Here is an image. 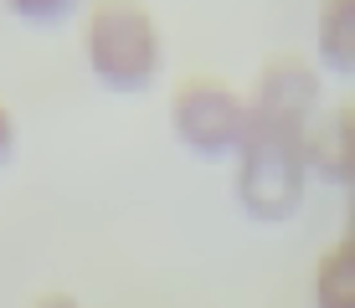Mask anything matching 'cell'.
Wrapping results in <instances>:
<instances>
[{
    "instance_id": "1",
    "label": "cell",
    "mask_w": 355,
    "mask_h": 308,
    "mask_svg": "<svg viewBox=\"0 0 355 308\" xmlns=\"http://www.w3.org/2000/svg\"><path fill=\"white\" fill-rule=\"evenodd\" d=\"M83 57L108 93H144L160 78L165 42L155 10L134 0H98L83 10Z\"/></svg>"
},
{
    "instance_id": "2",
    "label": "cell",
    "mask_w": 355,
    "mask_h": 308,
    "mask_svg": "<svg viewBox=\"0 0 355 308\" xmlns=\"http://www.w3.org/2000/svg\"><path fill=\"white\" fill-rule=\"evenodd\" d=\"M304 185H309V165H304V139H278V134H248L237 150V206L263 226H278L304 206Z\"/></svg>"
},
{
    "instance_id": "3",
    "label": "cell",
    "mask_w": 355,
    "mask_h": 308,
    "mask_svg": "<svg viewBox=\"0 0 355 308\" xmlns=\"http://www.w3.org/2000/svg\"><path fill=\"white\" fill-rule=\"evenodd\" d=\"M170 129L201 159H237L248 139V93L211 72H191L170 88Z\"/></svg>"
},
{
    "instance_id": "4",
    "label": "cell",
    "mask_w": 355,
    "mask_h": 308,
    "mask_svg": "<svg viewBox=\"0 0 355 308\" xmlns=\"http://www.w3.org/2000/svg\"><path fill=\"white\" fill-rule=\"evenodd\" d=\"M324 78L314 62L299 52L268 57L248 82V134H278V139H304L320 118Z\"/></svg>"
},
{
    "instance_id": "5",
    "label": "cell",
    "mask_w": 355,
    "mask_h": 308,
    "mask_svg": "<svg viewBox=\"0 0 355 308\" xmlns=\"http://www.w3.org/2000/svg\"><path fill=\"white\" fill-rule=\"evenodd\" d=\"M304 165L324 185H345L355 190V103L320 108V118L304 134Z\"/></svg>"
},
{
    "instance_id": "6",
    "label": "cell",
    "mask_w": 355,
    "mask_h": 308,
    "mask_svg": "<svg viewBox=\"0 0 355 308\" xmlns=\"http://www.w3.org/2000/svg\"><path fill=\"white\" fill-rule=\"evenodd\" d=\"M314 52L324 72L355 78V0H329L314 16Z\"/></svg>"
},
{
    "instance_id": "7",
    "label": "cell",
    "mask_w": 355,
    "mask_h": 308,
    "mask_svg": "<svg viewBox=\"0 0 355 308\" xmlns=\"http://www.w3.org/2000/svg\"><path fill=\"white\" fill-rule=\"evenodd\" d=\"M314 308H355V242H329L314 262Z\"/></svg>"
},
{
    "instance_id": "8",
    "label": "cell",
    "mask_w": 355,
    "mask_h": 308,
    "mask_svg": "<svg viewBox=\"0 0 355 308\" xmlns=\"http://www.w3.org/2000/svg\"><path fill=\"white\" fill-rule=\"evenodd\" d=\"M16 16H26V21H62V16H72V6H62V0H57V6H36V0H16Z\"/></svg>"
},
{
    "instance_id": "9",
    "label": "cell",
    "mask_w": 355,
    "mask_h": 308,
    "mask_svg": "<svg viewBox=\"0 0 355 308\" xmlns=\"http://www.w3.org/2000/svg\"><path fill=\"white\" fill-rule=\"evenodd\" d=\"M16 159V118H10V108H6V98H0V170Z\"/></svg>"
},
{
    "instance_id": "10",
    "label": "cell",
    "mask_w": 355,
    "mask_h": 308,
    "mask_svg": "<svg viewBox=\"0 0 355 308\" xmlns=\"http://www.w3.org/2000/svg\"><path fill=\"white\" fill-rule=\"evenodd\" d=\"M31 308H78V298H72V293H42Z\"/></svg>"
},
{
    "instance_id": "11",
    "label": "cell",
    "mask_w": 355,
    "mask_h": 308,
    "mask_svg": "<svg viewBox=\"0 0 355 308\" xmlns=\"http://www.w3.org/2000/svg\"><path fill=\"white\" fill-rule=\"evenodd\" d=\"M345 237L355 242V190H350V231H345Z\"/></svg>"
}]
</instances>
